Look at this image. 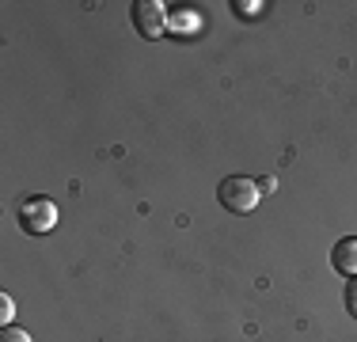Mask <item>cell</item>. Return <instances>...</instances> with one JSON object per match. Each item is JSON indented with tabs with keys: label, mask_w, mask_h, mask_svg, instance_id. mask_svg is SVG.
<instances>
[{
	"label": "cell",
	"mask_w": 357,
	"mask_h": 342,
	"mask_svg": "<svg viewBox=\"0 0 357 342\" xmlns=\"http://www.w3.org/2000/svg\"><path fill=\"white\" fill-rule=\"evenodd\" d=\"M217 198H220V205H225L228 213H251L255 205H259L262 191H259V183L248 179V175H228L225 183H220Z\"/></svg>",
	"instance_id": "1"
},
{
	"label": "cell",
	"mask_w": 357,
	"mask_h": 342,
	"mask_svg": "<svg viewBox=\"0 0 357 342\" xmlns=\"http://www.w3.org/2000/svg\"><path fill=\"white\" fill-rule=\"evenodd\" d=\"M20 225H23V232H31V236L54 232V225H57V205L50 202V198H27V202L20 205Z\"/></svg>",
	"instance_id": "2"
},
{
	"label": "cell",
	"mask_w": 357,
	"mask_h": 342,
	"mask_svg": "<svg viewBox=\"0 0 357 342\" xmlns=\"http://www.w3.org/2000/svg\"><path fill=\"white\" fill-rule=\"evenodd\" d=\"M133 27H137L144 38H160L172 23H167V8L160 0H137L133 4Z\"/></svg>",
	"instance_id": "3"
},
{
	"label": "cell",
	"mask_w": 357,
	"mask_h": 342,
	"mask_svg": "<svg viewBox=\"0 0 357 342\" xmlns=\"http://www.w3.org/2000/svg\"><path fill=\"white\" fill-rule=\"evenodd\" d=\"M331 262H335L338 274H346V278H357V236L338 239L335 251H331Z\"/></svg>",
	"instance_id": "4"
},
{
	"label": "cell",
	"mask_w": 357,
	"mask_h": 342,
	"mask_svg": "<svg viewBox=\"0 0 357 342\" xmlns=\"http://www.w3.org/2000/svg\"><path fill=\"white\" fill-rule=\"evenodd\" d=\"M12 315H15V304H12V297H8V293H0V323L8 327V323H12Z\"/></svg>",
	"instance_id": "5"
},
{
	"label": "cell",
	"mask_w": 357,
	"mask_h": 342,
	"mask_svg": "<svg viewBox=\"0 0 357 342\" xmlns=\"http://www.w3.org/2000/svg\"><path fill=\"white\" fill-rule=\"evenodd\" d=\"M0 342H31L27 331H20V327H4L0 331Z\"/></svg>",
	"instance_id": "6"
},
{
	"label": "cell",
	"mask_w": 357,
	"mask_h": 342,
	"mask_svg": "<svg viewBox=\"0 0 357 342\" xmlns=\"http://www.w3.org/2000/svg\"><path fill=\"white\" fill-rule=\"evenodd\" d=\"M346 308H350V312L357 315V278L346 281Z\"/></svg>",
	"instance_id": "7"
},
{
	"label": "cell",
	"mask_w": 357,
	"mask_h": 342,
	"mask_svg": "<svg viewBox=\"0 0 357 342\" xmlns=\"http://www.w3.org/2000/svg\"><path fill=\"white\" fill-rule=\"evenodd\" d=\"M194 23H198L194 15H175V20H172V31H190Z\"/></svg>",
	"instance_id": "8"
},
{
	"label": "cell",
	"mask_w": 357,
	"mask_h": 342,
	"mask_svg": "<svg viewBox=\"0 0 357 342\" xmlns=\"http://www.w3.org/2000/svg\"><path fill=\"white\" fill-rule=\"evenodd\" d=\"M236 8H243V15H255L262 4H255V0H248V4H236Z\"/></svg>",
	"instance_id": "9"
}]
</instances>
